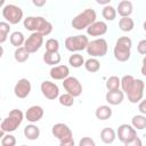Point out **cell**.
I'll return each mask as SVG.
<instances>
[{
	"label": "cell",
	"instance_id": "cell-1",
	"mask_svg": "<svg viewBox=\"0 0 146 146\" xmlns=\"http://www.w3.org/2000/svg\"><path fill=\"white\" fill-rule=\"evenodd\" d=\"M121 89L127 95L128 100L132 104H137L143 100L145 83L140 79H135L132 75H123L121 78Z\"/></svg>",
	"mask_w": 146,
	"mask_h": 146
},
{
	"label": "cell",
	"instance_id": "cell-2",
	"mask_svg": "<svg viewBox=\"0 0 146 146\" xmlns=\"http://www.w3.org/2000/svg\"><path fill=\"white\" fill-rule=\"evenodd\" d=\"M24 27L32 33L38 32L40 34L49 35L52 32V24L41 16H27L23 21Z\"/></svg>",
	"mask_w": 146,
	"mask_h": 146
},
{
	"label": "cell",
	"instance_id": "cell-3",
	"mask_svg": "<svg viewBox=\"0 0 146 146\" xmlns=\"http://www.w3.org/2000/svg\"><path fill=\"white\" fill-rule=\"evenodd\" d=\"M131 47H132V40L129 36H120L116 40L113 49L114 58L121 63L128 62L131 57Z\"/></svg>",
	"mask_w": 146,
	"mask_h": 146
},
{
	"label": "cell",
	"instance_id": "cell-4",
	"mask_svg": "<svg viewBox=\"0 0 146 146\" xmlns=\"http://www.w3.org/2000/svg\"><path fill=\"white\" fill-rule=\"evenodd\" d=\"M96 18H97L96 11L91 8H87L72 19L71 25L74 30H78V31H82L84 29L87 30L91 24L96 22Z\"/></svg>",
	"mask_w": 146,
	"mask_h": 146
},
{
	"label": "cell",
	"instance_id": "cell-5",
	"mask_svg": "<svg viewBox=\"0 0 146 146\" xmlns=\"http://www.w3.org/2000/svg\"><path fill=\"white\" fill-rule=\"evenodd\" d=\"M24 120V114L21 110L14 108L9 112L8 116L6 119L2 120L1 124H0V130L1 132L5 133H10L13 131H15L23 122Z\"/></svg>",
	"mask_w": 146,
	"mask_h": 146
},
{
	"label": "cell",
	"instance_id": "cell-6",
	"mask_svg": "<svg viewBox=\"0 0 146 146\" xmlns=\"http://www.w3.org/2000/svg\"><path fill=\"white\" fill-rule=\"evenodd\" d=\"M89 39L84 34H78L73 36H67L65 39V48L71 52H78L81 50H86L89 44Z\"/></svg>",
	"mask_w": 146,
	"mask_h": 146
},
{
	"label": "cell",
	"instance_id": "cell-7",
	"mask_svg": "<svg viewBox=\"0 0 146 146\" xmlns=\"http://www.w3.org/2000/svg\"><path fill=\"white\" fill-rule=\"evenodd\" d=\"M23 15L24 14H23L22 8L16 5L8 3L2 7V17L9 24H14V25L18 24L23 19Z\"/></svg>",
	"mask_w": 146,
	"mask_h": 146
},
{
	"label": "cell",
	"instance_id": "cell-8",
	"mask_svg": "<svg viewBox=\"0 0 146 146\" xmlns=\"http://www.w3.org/2000/svg\"><path fill=\"white\" fill-rule=\"evenodd\" d=\"M87 52L94 58L97 57H104L107 54L108 50V43L104 38H98L89 42L87 47Z\"/></svg>",
	"mask_w": 146,
	"mask_h": 146
},
{
	"label": "cell",
	"instance_id": "cell-9",
	"mask_svg": "<svg viewBox=\"0 0 146 146\" xmlns=\"http://www.w3.org/2000/svg\"><path fill=\"white\" fill-rule=\"evenodd\" d=\"M137 137V130L128 123H123L121 125H119L117 131H116V138H119V140L123 144L130 143L131 140H133Z\"/></svg>",
	"mask_w": 146,
	"mask_h": 146
},
{
	"label": "cell",
	"instance_id": "cell-10",
	"mask_svg": "<svg viewBox=\"0 0 146 146\" xmlns=\"http://www.w3.org/2000/svg\"><path fill=\"white\" fill-rule=\"evenodd\" d=\"M63 88L65 89V91L67 94H70L71 96L79 97L82 94V84L79 81V79H76L75 76H68L63 81Z\"/></svg>",
	"mask_w": 146,
	"mask_h": 146
},
{
	"label": "cell",
	"instance_id": "cell-11",
	"mask_svg": "<svg viewBox=\"0 0 146 146\" xmlns=\"http://www.w3.org/2000/svg\"><path fill=\"white\" fill-rule=\"evenodd\" d=\"M51 133L54 137H56L59 141L63 140H67V139H72L73 138V132L71 130V128L62 122L55 123L51 128Z\"/></svg>",
	"mask_w": 146,
	"mask_h": 146
},
{
	"label": "cell",
	"instance_id": "cell-12",
	"mask_svg": "<svg viewBox=\"0 0 146 146\" xmlns=\"http://www.w3.org/2000/svg\"><path fill=\"white\" fill-rule=\"evenodd\" d=\"M40 90L42 92V95L49 99V100H55L56 98H58L59 95V88L55 82H51L49 80H44L41 82L40 84Z\"/></svg>",
	"mask_w": 146,
	"mask_h": 146
},
{
	"label": "cell",
	"instance_id": "cell-13",
	"mask_svg": "<svg viewBox=\"0 0 146 146\" xmlns=\"http://www.w3.org/2000/svg\"><path fill=\"white\" fill-rule=\"evenodd\" d=\"M42 44H43V35L38 32H34V33H31L30 36H27V39L25 40L24 47L30 54H33V52H36L42 47Z\"/></svg>",
	"mask_w": 146,
	"mask_h": 146
},
{
	"label": "cell",
	"instance_id": "cell-14",
	"mask_svg": "<svg viewBox=\"0 0 146 146\" xmlns=\"http://www.w3.org/2000/svg\"><path fill=\"white\" fill-rule=\"evenodd\" d=\"M31 89H32V86H31L30 80L23 78V79H19L16 82V84L14 87V94H15V96L17 98L24 99L30 95Z\"/></svg>",
	"mask_w": 146,
	"mask_h": 146
},
{
	"label": "cell",
	"instance_id": "cell-15",
	"mask_svg": "<svg viewBox=\"0 0 146 146\" xmlns=\"http://www.w3.org/2000/svg\"><path fill=\"white\" fill-rule=\"evenodd\" d=\"M43 114H44V111L41 106L33 105V106L29 107L27 111L25 112V119L31 123H35L43 117Z\"/></svg>",
	"mask_w": 146,
	"mask_h": 146
},
{
	"label": "cell",
	"instance_id": "cell-16",
	"mask_svg": "<svg viewBox=\"0 0 146 146\" xmlns=\"http://www.w3.org/2000/svg\"><path fill=\"white\" fill-rule=\"evenodd\" d=\"M108 30V26L103 21H96L94 24H91L87 29V34L90 36H102L104 35Z\"/></svg>",
	"mask_w": 146,
	"mask_h": 146
},
{
	"label": "cell",
	"instance_id": "cell-17",
	"mask_svg": "<svg viewBox=\"0 0 146 146\" xmlns=\"http://www.w3.org/2000/svg\"><path fill=\"white\" fill-rule=\"evenodd\" d=\"M49 75L54 80H65L70 76V68L67 65H57L50 68Z\"/></svg>",
	"mask_w": 146,
	"mask_h": 146
},
{
	"label": "cell",
	"instance_id": "cell-18",
	"mask_svg": "<svg viewBox=\"0 0 146 146\" xmlns=\"http://www.w3.org/2000/svg\"><path fill=\"white\" fill-rule=\"evenodd\" d=\"M105 99L110 105H113V106L120 105L124 99V92L120 89L114 91H107L105 95Z\"/></svg>",
	"mask_w": 146,
	"mask_h": 146
},
{
	"label": "cell",
	"instance_id": "cell-19",
	"mask_svg": "<svg viewBox=\"0 0 146 146\" xmlns=\"http://www.w3.org/2000/svg\"><path fill=\"white\" fill-rule=\"evenodd\" d=\"M116 11L121 17H130V15L133 11V5L129 0H122L119 2Z\"/></svg>",
	"mask_w": 146,
	"mask_h": 146
},
{
	"label": "cell",
	"instance_id": "cell-20",
	"mask_svg": "<svg viewBox=\"0 0 146 146\" xmlns=\"http://www.w3.org/2000/svg\"><path fill=\"white\" fill-rule=\"evenodd\" d=\"M23 133H24L25 138H27L29 140H36L40 137V128L38 125L31 123L24 128Z\"/></svg>",
	"mask_w": 146,
	"mask_h": 146
},
{
	"label": "cell",
	"instance_id": "cell-21",
	"mask_svg": "<svg viewBox=\"0 0 146 146\" xmlns=\"http://www.w3.org/2000/svg\"><path fill=\"white\" fill-rule=\"evenodd\" d=\"M95 115L98 120H102V121L108 120L112 116V108L108 105H100L96 108Z\"/></svg>",
	"mask_w": 146,
	"mask_h": 146
},
{
	"label": "cell",
	"instance_id": "cell-22",
	"mask_svg": "<svg viewBox=\"0 0 146 146\" xmlns=\"http://www.w3.org/2000/svg\"><path fill=\"white\" fill-rule=\"evenodd\" d=\"M43 62L47 64V65H50V66H57V64L60 63L62 60V56L59 55V52H48V51H44L43 54Z\"/></svg>",
	"mask_w": 146,
	"mask_h": 146
},
{
	"label": "cell",
	"instance_id": "cell-23",
	"mask_svg": "<svg viewBox=\"0 0 146 146\" xmlns=\"http://www.w3.org/2000/svg\"><path fill=\"white\" fill-rule=\"evenodd\" d=\"M100 139L104 144H112L115 139H116V132L114 129L112 128H104L102 131H100Z\"/></svg>",
	"mask_w": 146,
	"mask_h": 146
},
{
	"label": "cell",
	"instance_id": "cell-24",
	"mask_svg": "<svg viewBox=\"0 0 146 146\" xmlns=\"http://www.w3.org/2000/svg\"><path fill=\"white\" fill-rule=\"evenodd\" d=\"M25 36L24 34L21 32V31H15L10 34L9 36V41L11 43V46L16 47V48H19V47H23L24 43H25Z\"/></svg>",
	"mask_w": 146,
	"mask_h": 146
},
{
	"label": "cell",
	"instance_id": "cell-25",
	"mask_svg": "<svg viewBox=\"0 0 146 146\" xmlns=\"http://www.w3.org/2000/svg\"><path fill=\"white\" fill-rule=\"evenodd\" d=\"M131 125L136 130H144L146 128V115L143 114L133 115L131 119Z\"/></svg>",
	"mask_w": 146,
	"mask_h": 146
},
{
	"label": "cell",
	"instance_id": "cell-26",
	"mask_svg": "<svg viewBox=\"0 0 146 146\" xmlns=\"http://www.w3.org/2000/svg\"><path fill=\"white\" fill-rule=\"evenodd\" d=\"M119 27L122 32H130L135 27V22L130 17H121L119 21Z\"/></svg>",
	"mask_w": 146,
	"mask_h": 146
},
{
	"label": "cell",
	"instance_id": "cell-27",
	"mask_svg": "<svg viewBox=\"0 0 146 146\" xmlns=\"http://www.w3.org/2000/svg\"><path fill=\"white\" fill-rule=\"evenodd\" d=\"M30 57V52L25 49V47H19V48H16L15 49V52H14V58L16 62L18 63H25Z\"/></svg>",
	"mask_w": 146,
	"mask_h": 146
},
{
	"label": "cell",
	"instance_id": "cell-28",
	"mask_svg": "<svg viewBox=\"0 0 146 146\" xmlns=\"http://www.w3.org/2000/svg\"><path fill=\"white\" fill-rule=\"evenodd\" d=\"M84 68L90 73H96L100 70V63L97 58L90 57L84 62Z\"/></svg>",
	"mask_w": 146,
	"mask_h": 146
},
{
	"label": "cell",
	"instance_id": "cell-29",
	"mask_svg": "<svg viewBox=\"0 0 146 146\" xmlns=\"http://www.w3.org/2000/svg\"><path fill=\"white\" fill-rule=\"evenodd\" d=\"M106 89L107 91H114L119 90L121 88V79L116 75H112L106 80Z\"/></svg>",
	"mask_w": 146,
	"mask_h": 146
},
{
	"label": "cell",
	"instance_id": "cell-30",
	"mask_svg": "<svg viewBox=\"0 0 146 146\" xmlns=\"http://www.w3.org/2000/svg\"><path fill=\"white\" fill-rule=\"evenodd\" d=\"M84 58H83V56L82 55H80L79 52H75V54H73V55H71L70 57H68V64L72 66V67H74V68H79V67H81L82 65L84 66Z\"/></svg>",
	"mask_w": 146,
	"mask_h": 146
},
{
	"label": "cell",
	"instance_id": "cell-31",
	"mask_svg": "<svg viewBox=\"0 0 146 146\" xmlns=\"http://www.w3.org/2000/svg\"><path fill=\"white\" fill-rule=\"evenodd\" d=\"M116 14H117L116 9L111 5L104 6L102 10V16L105 18V21H114L116 18Z\"/></svg>",
	"mask_w": 146,
	"mask_h": 146
},
{
	"label": "cell",
	"instance_id": "cell-32",
	"mask_svg": "<svg viewBox=\"0 0 146 146\" xmlns=\"http://www.w3.org/2000/svg\"><path fill=\"white\" fill-rule=\"evenodd\" d=\"M59 50V41L55 38H50L46 41V51L48 52H58Z\"/></svg>",
	"mask_w": 146,
	"mask_h": 146
},
{
	"label": "cell",
	"instance_id": "cell-33",
	"mask_svg": "<svg viewBox=\"0 0 146 146\" xmlns=\"http://www.w3.org/2000/svg\"><path fill=\"white\" fill-rule=\"evenodd\" d=\"M10 31V24L7 22H0V43H3L9 34Z\"/></svg>",
	"mask_w": 146,
	"mask_h": 146
},
{
	"label": "cell",
	"instance_id": "cell-34",
	"mask_svg": "<svg viewBox=\"0 0 146 146\" xmlns=\"http://www.w3.org/2000/svg\"><path fill=\"white\" fill-rule=\"evenodd\" d=\"M58 100H59V104L63 105V106H65V107H70V106H72V105L74 104V97L71 96V95L67 94V92L60 95V96L58 97Z\"/></svg>",
	"mask_w": 146,
	"mask_h": 146
},
{
	"label": "cell",
	"instance_id": "cell-35",
	"mask_svg": "<svg viewBox=\"0 0 146 146\" xmlns=\"http://www.w3.org/2000/svg\"><path fill=\"white\" fill-rule=\"evenodd\" d=\"M1 146H16V138L11 133H6L1 138Z\"/></svg>",
	"mask_w": 146,
	"mask_h": 146
},
{
	"label": "cell",
	"instance_id": "cell-36",
	"mask_svg": "<svg viewBox=\"0 0 146 146\" xmlns=\"http://www.w3.org/2000/svg\"><path fill=\"white\" fill-rule=\"evenodd\" d=\"M79 146H96V143L90 137H82L79 141Z\"/></svg>",
	"mask_w": 146,
	"mask_h": 146
},
{
	"label": "cell",
	"instance_id": "cell-37",
	"mask_svg": "<svg viewBox=\"0 0 146 146\" xmlns=\"http://www.w3.org/2000/svg\"><path fill=\"white\" fill-rule=\"evenodd\" d=\"M137 51L140 55H145L146 56V39H143L138 42L137 44Z\"/></svg>",
	"mask_w": 146,
	"mask_h": 146
},
{
	"label": "cell",
	"instance_id": "cell-38",
	"mask_svg": "<svg viewBox=\"0 0 146 146\" xmlns=\"http://www.w3.org/2000/svg\"><path fill=\"white\" fill-rule=\"evenodd\" d=\"M124 146H143V141H141V139L137 136L133 140H131L130 143H127V144H124Z\"/></svg>",
	"mask_w": 146,
	"mask_h": 146
},
{
	"label": "cell",
	"instance_id": "cell-39",
	"mask_svg": "<svg viewBox=\"0 0 146 146\" xmlns=\"http://www.w3.org/2000/svg\"><path fill=\"white\" fill-rule=\"evenodd\" d=\"M138 110H139L140 114L146 115V99H143V100L139 102V104H138Z\"/></svg>",
	"mask_w": 146,
	"mask_h": 146
},
{
	"label": "cell",
	"instance_id": "cell-40",
	"mask_svg": "<svg viewBox=\"0 0 146 146\" xmlns=\"http://www.w3.org/2000/svg\"><path fill=\"white\" fill-rule=\"evenodd\" d=\"M59 146H74V139H67V140H63L59 143Z\"/></svg>",
	"mask_w": 146,
	"mask_h": 146
},
{
	"label": "cell",
	"instance_id": "cell-41",
	"mask_svg": "<svg viewBox=\"0 0 146 146\" xmlns=\"http://www.w3.org/2000/svg\"><path fill=\"white\" fill-rule=\"evenodd\" d=\"M32 2H33V5L36 6V7H42V6L46 5V0H33Z\"/></svg>",
	"mask_w": 146,
	"mask_h": 146
},
{
	"label": "cell",
	"instance_id": "cell-42",
	"mask_svg": "<svg viewBox=\"0 0 146 146\" xmlns=\"http://www.w3.org/2000/svg\"><path fill=\"white\" fill-rule=\"evenodd\" d=\"M96 2H97V3H99V5H105V6H108V5H110V2H111V0H97Z\"/></svg>",
	"mask_w": 146,
	"mask_h": 146
},
{
	"label": "cell",
	"instance_id": "cell-43",
	"mask_svg": "<svg viewBox=\"0 0 146 146\" xmlns=\"http://www.w3.org/2000/svg\"><path fill=\"white\" fill-rule=\"evenodd\" d=\"M140 73H141L144 76H146V66H145V65H143V66L140 67Z\"/></svg>",
	"mask_w": 146,
	"mask_h": 146
},
{
	"label": "cell",
	"instance_id": "cell-44",
	"mask_svg": "<svg viewBox=\"0 0 146 146\" xmlns=\"http://www.w3.org/2000/svg\"><path fill=\"white\" fill-rule=\"evenodd\" d=\"M143 65H145V66H146V56L143 58Z\"/></svg>",
	"mask_w": 146,
	"mask_h": 146
},
{
	"label": "cell",
	"instance_id": "cell-45",
	"mask_svg": "<svg viewBox=\"0 0 146 146\" xmlns=\"http://www.w3.org/2000/svg\"><path fill=\"white\" fill-rule=\"evenodd\" d=\"M143 27H144V30H145V31H146V21H145V22H144V24H143Z\"/></svg>",
	"mask_w": 146,
	"mask_h": 146
},
{
	"label": "cell",
	"instance_id": "cell-46",
	"mask_svg": "<svg viewBox=\"0 0 146 146\" xmlns=\"http://www.w3.org/2000/svg\"><path fill=\"white\" fill-rule=\"evenodd\" d=\"M22 146H27V145H22Z\"/></svg>",
	"mask_w": 146,
	"mask_h": 146
}]
</instances>
